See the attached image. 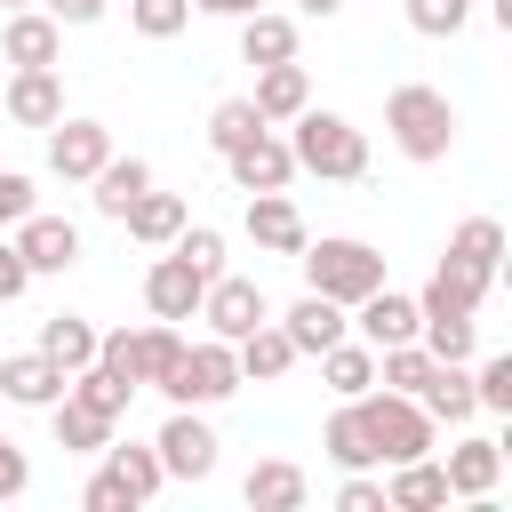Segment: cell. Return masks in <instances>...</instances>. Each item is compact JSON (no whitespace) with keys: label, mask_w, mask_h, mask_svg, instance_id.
I'll return each instance as SVG.
<instances>
[{"label":"cell","mask_w":512,"mask_h":512,"mask_svg":"<svg viewBox=\"0 0 512 512\" xmlns=\"http://www.w3.org/2000/svg\"><path fill=\"white\" fill-rule=\"evenodd\" d=\"M120 224H128V240H144V248H168V240L184 232V200H176V192H152V184H144V192H136L128 208H120Z\"/></svg>","instance_id":"cell-25"},{"label":"cell","mask_w":512,"mask_h":512,"mask_svg":"<svg viewBox=\"0 0 512 512\" xmlns=\"http://www.w3.org/2000/svg\"><path fill=\"white\" fill-rule=\"evenodd\" d=\"M352 408H360V432H368L376 464H408V456H432V416H424L408 392H384V384H368Z\"/></svg>","instance_id":"cell-4"},{"label":"cell","mask_w":512,"mask_h":512,"mask_svg":"<svg viewBox=\"0 0 512 512\" xmlns=\"http://www.w3.org/2000/svg\"><path fill=\"white\" fill-rule=\"evenodd\" d=\"M320 448H328V464H344V472H368V464H376V448H368V432H360V408H352V400L320 424Z\"/></svg>","instance_id":"cell-33"},{"label":"cell","mask_w":512,"mask_h":512,"mask_svg":"<svg viewBox=\"0 0 512 512\" xmlns=\"http://www.w3.org/2000/svg\"><path fill=\"white\" fill-rule=\"evenodd\" d=\"M8 120H16V128H56V120H64V80H56V64H24V72L8 80Z\"/></svg>","instance_id":"cell-14"},{"label":"cell","mask_w":512,"mask_h":512,"mask_svg":"<svg viewBox=\"0 0 512 512\" xmlns=\"http://www.w3.org/2000/svg\"><path fill=\"white\" fill-rule=\"evenodd\" d=\"M64 384H72V376H64L40 344L0 360V400H16V408H48V400H64Z\"/></svg>","instance_id":"cell-13"},{"label":"cell","mask_w":512,"mask_h":512,"mask_svg":"<svg viewBox=\"0 0 512 512\" xmlns=\"http://www.w3.org/2000/svg\"><path fill=\"white\" fill-rule=\"evenodd\" d=\"M224 168H232V184H240V192H288V176H296V152H288V136L256 128L240 152H224Z\"/></svg>","instance_id":"cell-10"},{"label":"cell","mask_w":512,"mask_h":512,"mask_svg":"<svg viewBox=\"0 0 512 512\" xmlns=\"http://www.w3.org/2000/svg\"><path fill=\"white\" fill-rule=\"evenodd\" d=\"M344 328H352V320H344V304H336V296H312V288H304V296L288 304V320H280V336L296 344V360H320Z\"/></svg>","instance_id":"cell-12"},{"label":"cell","mask_w":512,"mask_h":512,"mask_svg":"<svg viewBox=\"0 0 512 512\" xmlns=\"http://www.w3.org/2000/svg\"><path fill=\"white\" fill-rule=\"evenodd\" d=\"M80 504H88V512H136V496H128V480H120L112 464H96V472H88Z\"/></svg>","instance_id":"cell-41"},{"label":"cell","mask_w":512,"mask_h":512,"mask_svg":"<svg viewBox=\"0 0 512 512\" xmlns=\"http://www.w3.org/2000/svg\"><path fill=\"white\" fill-rule=\"evenodd\" d=\"M104 160H112V128H104V120H56V128H48V168H56L64 184H88Z\"/></svg>","instance_id":"cell-8"},{"label":"cell","mask_w":512,"mask_h":512,"mask_svg":"<svg viewBox=\"0 0 512 512\" xmlns=\"http://www.w3.org/2000/svg\"><path fill=\"white\" fill-rule=\"evenodd\" d=\"M440 480H448V496L488 504V488L504 480V448H496V440H456V448H448V464H440Z\"/></svg>","instance_id":"cell-18"},{"label":"cell","mask_w":512,"mask_h":512,"mask_svg":"<svg viewBox=\"0 0 512 512\" xmlns=\"http://www.w3.org/2000/svg\"><path fill=\"white\" fill-rule=\"evenodd\" d=\"M128 24H136L144 40H176V32L192 24V0H128Z\"/></svg>","instance_id":"cell-39"},{"label":"cell","mask_w":512,"mask_h":512,"mask_svg":"<svg viewBox=\"0 0 512 512\" xmlns=\"http://www.w3.org/2000/svg\"><path fill=\"white\" fill-rule=\"evenodd\" d=\"M232 360H240V384H280V376L296 368V344L280 336V320H256V328L232 344Z\"/></svg>","instance_id":"cell-19"},{"label":"cell","mask_w":512,"mask_h":512,"mask_svg":"<svg viewBox=\"0 0 512 512\" xmlns=\"http://www.w3.org/2000/svg\"><path fill=\"white\" fill-rule=\"evenodd\" d=\"M200 16H248V8H264V0H192Z\"/></svg>","instance_id":"cell-47"},{"label":"cell","mask_w":512,"mask_h":512,"mask_svg":"<svg viewBox=\"0 0 512 512\" xmlns=\"http://www.w3.org/2000/svg\"><path fill=\"white\" fill-rule=\"evenodd\" d=\"M32 8H48L56 24H96L104 16V0H32Z\"/></svg>","instance_id":"cell-46"},{"label":"cell","mask_w":512,"mask_h":512,"mask_svg":"<svg viewBox=\"0 0 512 512\" xmlns=\"http://www.w3.org/2000/svg\"><path fill=\"white\" fill-rule=\"evenodd\" d=\"M200 288H208V280H200L176 248L144 272V304H152V320H192V312H200Z\"/></svg>","instance_id":"cell-16"},{"label":"cell","mask_w":512,"mask_h":512,"mask_svg":"<svg viewBox=\"0 0 512 512\" xmlns=\"http://www.w3.org/2000/svg\"><path fill=\"white\" fill-rule=\"evenodd\" d=\"M288 128H296V136H288V152H296V168H304V176H320V184H352V176L368 168V136H360L344 112H312V104H304Z\"/></svg>","instance_id":"cell-2"},{"label":"cell","mask_w":512,"mask_h":512,"mask_svg":"<svg viewBox=\"0 0 512 512\" xmlns=\"http://www.w3.org/2000/svg\"><path fill=\"white\" fill-rule=\"evenodd\" d=\"M0 8H32V0H0Z\"/></svg>","instance_id":"cell-49"},{"label":"cell","mask_w":512,"mask_h":512,"mask_svg":"<svg viewBox=\"0 0 512 512\" xmlns=\"http://www.w3.org/2000/svg\"><path fill=\"white\" fill-rule=\"evenodd\" d=\"M176 352H184L176 320H152V328H136V392H144V384L160 392V376L176 368Z\"/></svg>","instance_id":"cell-34"},{"label":"cell","mask_w":512,"mask_h":512,"mask_svg":"<svg viewBox=\"0 0 512 512\" xmlns=\"http://www.w3.org/2000/svg\"><path fill=\"white\" fill-rule=\"evenodd\" d=\"M296 8H304V16H336L344 0H296Z\"/></svg>","instance_id":"cell-48"},{"label":"cell","mask_w":512,"mask_h":512,"mask_svg":"<svg viewBox=\"0 0 512 512\" xmlns=\"http://www.w3.org/2000/svg\"><path fill=\"white\" fill-rule=\"evenodd\" d=\"M296 56V16H272V8H248L240 16V64H288Z\"/></svg>","instance_id":"cell-23"},{"label":"cell","mask_w":512,"mask_h":512,"mask_svg":"<svg viewBox=\"0 0 512 512\" xmlns=\"http://www.w3.org/2000/svg\"><path fill=\"white\" fill-rule=\"evenodd\" d=\"M488 304V272H472V264H456V256H440V272L424 280V296H416V312H480Z\"/></svg>","instance_id":"cell-20"},{"label":"cell","mask_w":512,"mask_h":512,"mask_svg":"<svg viewBox=\"0 0 512 512\" xmlns=\"http://www.w3.org/2000/svg\"><path fill=\"white\" fill-rule=\"evenodd\" d=\"M32 288V272H24V256H16V240H0V304H16Z\"/></svg>","instance_id":"cell-45"},{"label":"cell","mask_w":512,"mask_h":512,"mask_svg":"<svg viewBox=\"0 0 512 512\" xmlns=\"http://www.w3.org/2000/svg\"><path fill=\"white\" fill-rule=\"evenodd\" d=\"M352 312H360V320H352V328H360V344H376V352H384V344H408V336H416V320H424V312H416V296H400V288H368Z\"/></svg>","instance_id":"cell-17"},{"label":"cell","mask_w":512,"mask_h":512,"mask_svg":"<svg viewBox=\"0 0 512 512\" xmlns=\"http://www.w3.org/2000/svg\"><path fill=\"white\" fill-rule=\"evenodd\" d=\"M16 256H24V272H72L80 264V224L72 216H16Z\"/></svg>","instance_id":"cell-9"},{"label":"cell","mask_w":512,"mask_h":512,"mask_svg":"<svg viewBox=\"0 0 512 512\" xmlns=\"http://www.w3.org/2000/svg\"><path fill=\"white\" fill-rule=\"evenodd\" d=\"M240 496H248L256 512H296V504L312 496V480H304V472H296L288 456H272V464H256V472L240 480Z\"/></svg>","instance_id":"cell-27"},{"label":"cell","mask_w":512,"mask_h":512,"mask_svg":"<svg viewBox=\"0 0 512 512\" xmlns=\"http://www.w3.org/2000/svg\"><path fill=\"white\" fill-rule=\"evenodd\" d=\"M448 256L496 280V264H504V224H496V216H464V224L448 232Z\"/></svg>","instance_id":"cell-32"},{"label":"cell","mask_w":512,"mask_h":512,"mask_svg":"<svg viewBox=\"0 0 512 512\" xmlns=\"http://www.w3.org/2000/svg\"><path fill=\"white\" fill-rule=\"evenodd\" d=\"M48 432H56V448H64V456H104V448H112V416L80 408L72 392H64V400H48Z\"/></svg>","instance_id":"cell-22"},{"label":"cell","mask_w":512,"mask_h":512,"mask_svg":"<svg viewBox=\"0 0 512 512\" xmlns=\"http://www.w3.org/2000/svg\"><path fill=\"white\" fill-rule=\"evenodd\" d=\"M336 504H344V512H384V480H360V472H352V480L336 488Z\"/></svg>","instance_id":"cell-44"},{"label":"cell","mask_w":512,"mask_h":512,"mask_svg":"<svg viewBox=\"0 0 512 512\" xmlns=\"http://www.w3.org/2000/svg\"><path fill=\"white\" fill-rule=\"evenodd\" d=\"M152 448H160V472H168V480H208V472H216V432H208L200 408H176Z\"/></svg>","instance_id":"cell-7"},{"label":"cell","mask_w":512,"mask_h":512,"mask_svg":"<svg viewBox=\"0 0 512 512\" xmlns=\"http://www.w3.org/2000/svg\"><path fill=\"white\" fill-rule=\"evenodd\" d=\"M424 504H448V480H440V464H432V456H408V464H392V480H384V512H424Z\"/></svg>","instance_id":"cell-28"},{"label":"cell","mask_w":512,"mask_h":512,"mask_svg":"<svg viewBox=\"0 0 512 512\" xmlns=\"http://www.w3.org/2000/svg\"><path fill=\"white\" fill-rule=\"evenodd\" d=\"M248 104H256V112H264L272 128H280V120H296V112L312 104V80H304V64H296V56H288V64H264V72H256V96H248Z\"/></svg>","instance_id":"cell-24"},{"label":"cell","mask_w":512,"mask_h":512,"mask_svg":"<svg viewBox=\"0 0 512 512\" xmlns=\"http://www.w3.org/2000/svg\"><path fill=\"white\" fill-rule=\"evenodd\" d=\"M384 128H392V144L408 152V160H448L456 152V104L440 96V88H424V80H400L392 96H384Z\"/></svg>","instance_id":"cell-1"},{"label":"cell","mask_w":512,"mask_h":512,"mask_svg":"<svg viewBox=\"0 0 512 512\" xmlns=\"http://www.w3.org/2000/svg\"><path fill=\"white\" fill-rule=\"evenodd\" d=\"M0 56L24 72V64H56L64 56V24L48 16V8H8V24H0Z\"/></svg>","instance_id":"cell-11"},{"label":"cell","mask_w":512,"mask_h":512,"mask_svg":"<svg viewBox=\"0 0 512 512\" xmlns=\"http://www.w3.org/2000/svg\"><path fill=\"white\" fill-rule=\"evenodd\" d=\"M320 384H328L336 400H360V392L376 384V344H352V336H336V344L320 352Z\"/></svg>","instance_id":"cell-26"},{"label":"cell","mask_w":512,"mask_h":512,"mask_svg":"<svg viewBox=\"0 0 512 512\" xmlns=\"http://www.w3.org/2000/svg\"><path fill=\"white\" fill-rule=\"evenodd\" d=\"M16 216H32V176L0 168V224H16Z\"/></svg>","instance_id":"cell-42"},{"label":"cell","mask_w":512,"mask_h":512,"mask_svg":"<svg viewBox=\"0 0 512 512\" xmlns=\"http://www.w3.org/2000/svg\"><path fill=\"white\" fill-rule=\"evenodd\" d=\"M104 464L128 480V496H136V504H152V496L168 488V472H160V448H136V440L120 448V440H112V448H104Z\"/></svg>","instance_id":"cell-35"},{"label":"cell","mask_w":512,"mask_h":512,"mask_svg":"<svg viewBox=\"0 0 512 512\" xmlns=\"http://www.w3.org/2000/svg\"><path fill=\"white\" fill-rule=\"evenodd\" d=\"M472 400H480L488 416H512V352H488V360L472 368Z\"/></svg>","instance_id":"cell-38"},{"label":"cell","mask_w":512,"mask_h":512,"mask_svg":"<svg viewBox=\"0 0 512 512\" xmlns=\"http://www.w3.org/2000/svg\"><path fill=\"white\" fill-rule=\"evenodd\" d=\"M168 248H176L200 280H216V272H224V232H216V224H192V216H184V232H176Z\"/></svg>","instance_id":"cell-37"},{"label":"cell","mask_w":512,"mask_h":512,"mask_svg":"<svg viewBox=\"0 0 512 512\" xmlns=\"http://www.w3.org/2000/svg\"><path fill=\"white\" fill-rule=\"evenodd\" d=\"M248 240H256L264 256H296L312 232H304V216H296L288 192H248Z\"/></svg>","instance_id":"cell-15"},{"label":"cell","mask_w":512,"mask_h":512,"mask_svg":"<svg viewBox=\"0 0 512 512\" xmlns=\"http://www.w3.org/2000/svg\"><path fill=\"white\" fill-rule=\"evenodd\" d=\"M464 16H472V0H408V24H416L424 40H456Z\"/></svg>","instance_id":"cell-40"},{"label":"cell","mask_w":512,"mask_h":512,"mask_svg":"<svg viewBox=\"0 0 512 512\" xmlns=\"http://www.w3.org/2000/svg\"><path fill=\"white\" fill-rule=\"evenodd\" d=\"M40 352L72 376V368H88V360H96V328H88L80 312H48V320H40Z\"/></svg>","instance_id":"cell-30"},{"label":"cell","mask_w":512,"mask_h":512,"mask_svg":"<svg viewBox=\"0 0 512 512\" xmlns=\"http://www.w3.org/2000/svg\"><path fill=\"white\" fill-rule=\"evenodd\" d=\"M256 128H272V120H264V112H256L248 96H224V104L208 112V144H216V160H224V152H240V144H248Z\"/></svg>","instance_id":"cell-36"},{"label":"cell","mask_w":512,"mask_h":512,"mask_svg":"<svg viewBox=\"0 0 512 512\" xmlns=\"http://www.w3.org/2000/svg\"><path fill=\"white\" fill-rule=\"evenodd\" d=\"M24 488H32V464H24V448H16V440H0V504H8V496H24Z\"/></svg>","instance_id":"cell-43"},{"label":"cell","mask_w":512,"mask_h":512,"mask_svg":"<svg viewBox=\"0 0 512 512\" xmlns=\"http://www.w3.org/2000/svg\"><path fill=\"white\" fill-rule=\"evenodd\" d=\"M296 264H304V288H312V296H336L344 312H352L368 288H384V256H376L368 240H344V232L304 240V248H296Z\"/></svg>","instance_id":"cell-3"},{"label":"cell","mask_w":512,"mask_h":512,"mask_svg":"<svg viewBox=\"0 0 512 512\" xmlns=\"http://www.w3.org/2000/svg\"><path fill=\"white\" fill-rule=\"evenodd\" d=\"M416 408H424L432 424H472V416H480V400H472V376H464V360H440V368L424 376Z\"/></svg>","instance_id":"cell-21"},{"label":"cell","mask_w":512,"mask_h":512,"mask_svg":"<svg viewBox=\"0 0 512 512\" xmlns=\"http://www.w3.org/2000/svg\"><path fill=\"white\" fill-rule=\"evenodd\" d=\"M64 392H72L80 408H96V416H112V424H120V416H128V400H136V384H128V376H112L104 360H88V368H72V384H64Z\"/></svg>","instance_id":"cell-31"},{"label":"cell","mask_w":512,"mask_h":512,"mask_svg":"<svg viewBox=\"0 0 512 512\" xmlns=\"http://www.w3.org/2000/svg\"><path fill=\"white\" fill-rule=\"evenodd\" d=\"M160 392H168L176 408H216V400H232V392H240V360H232V344H224V336L184 344L176 368L160 376Z\"/></svg>","instance_id":"cell-5"},{"label":"cell","mask_w":512,"mask_h":512,"mask_svg":"<svg viewBox=\"0 0 512 512\" xmlns=\"http://www.w3.org/2000/svg\"><path fill=\"white\" fill-rule=\"evenodd\" d=\"M192 320H208V336L240 344L256 320H272V304H264V288H256V280H224V272H216V280L200 288V312H192Z\"/></svg>","instance_id":"cell-6"},{"label":"cell","mask_w":512,"mask_h":512,"mask_svg":"<svg viewBox=\"0 0 512 512\" xmlns=\"http://www.w3.org/2000/svg\"><path fill=\"white\" fill-rule=\"evenodd\" d=\"M144 184H152V168H144L136 152H128V160L112 152V160H104V168L88 176V200H96V216H112V224H120V208H128V200H136Z\"/></svg>","instance_id":"cell-29"}]
</instances>
